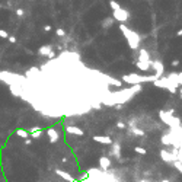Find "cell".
I'll list each match as a JSON object with an SVG mask.
<instances>
[{"label":"cell","mask_w":182,"mask_h":182,"mask_svg":"<svg viewBox=\"0 0 182 182\" xmlns=\"http://www.w3.org/2000/svg\"><path fill=\"white\" fill-rule=\"evenodd\" d=\"M181 82H182V74L181 73H170L169 76H162V77L156 79L152 83L156 87L167 89L170 93H175L176 92V87H181Z\"/></svg>","instance_id":"6da1fadb"},{"label":"cell","mask_w":182,"mask_h":182,"mask_svg":"<svg viewBox=\"0 0 182 182\" xmlns=\"http://www.w3.org/2000/svg\"><path fill=\"white\" fill-rule=\"evenodd\" d=\"M120 29H121L122 35L125 37V39H127V42H128V47H130L133 51H137L138 47H140V39H141L140 35H138L136 31L130 29L125 24H120Z\"/></svg>","instance_id":"7a4b0ae2"},{"label":"cell","mask_w":182,"mask_h":182,"mask_svg":"<svg viewBox=\"0 0 182 182\" xmlns=\"http://www.w3.org/2000/svg\"><path fill=\"white\" fill-rule=\"evenodd\" d=\"M122 82L128 83L130 86L133 84H141V83H146V82H154L156 80V76L152 74V76H146V74H136V73H130V74H124Z\"/></svg>","instance_id":"3957f363"},{"label":"cell","mask_w":182,"mask_h":182,"mask_svg":"<svg viewBox=\"0 0 182 182\" xmlns=\"http://www.w3.org/2000/svg\"><path fill=\"white\" fill-rule=\"evenodd\" d=\"M159 117H160V120H162L166 125H169L170 128H178V127H181V120L173 115V111L160 109V111H159Z\"/></svg>","instance_id":"277c9868"},{"label":"cell","mask_w":182,"mask_h":182,"mask_svg":"<svg viewBox=\"0 0 182 182\" xmlns=\"http://www.w3.org/2000/svg\"><path fill=\"white\" fill-rule=\"evenodd\" d=\"M181 149H173V150H160V159L165 162V163H172L175 160H181Z\"/></svg>","instance_id":"5b68a950"},{"label":"cell","mask_w":182,"mask_h":182,"mask_svg":"<svg viewBox=\"0 0 182 182\" xmlns=\"http://www.w3.org/2000/svg\"><path fill=\"white\" fill-rule=\"evenodd\" d=\"M130 16H131L130 12L125 10V9H122V8H120V9H117V10H112V19L117 21V22L125 24V22L130 19Z\"/></svg>","instance_id":"8992f818"},{"label":"cell","mask_w":182,"mask_h":182,"mask_svg":"<svg viewBox=\"0 0 182 182\" xmlns=\"http://www.w3.org/2000/svg\"><path fill=\"white\" fill-rule=\"evenodd\" d=\"M150 69H153L156 79H159L165 74V66L160 60H150Z\"/></svg>","instance_id":"52a82bcc"},{"label":"cell","mask_w":182,"mask_h":182,"mask_svg":"<svg viewBox=\"0 0 182 182\" xmlns=\"http://www.w3.org/2000/svg\"><path fill=\"white\" fill-rule=\"evenodd\" d=\"M47 136H48V141H50L51 144H54V143H57V141L60 140V133H58L54 127L47 128Z\"/></svg>","instance_id":"ba28073f"},{"label":"cell","mask_w":182,"mask_h":182,"mask_svg":"<svg viewBox=\"0 0 182 182\" xmlns=\"http://www.w3.org/2000/svg\"><path fill=\"white\" fill-rule=\"evenodd\" d=\"M55 175H58L60 178H63L64 181H67V182H77L69 172H66V170H61V169H55Z\"/></svg>","instance_id":"9c48e42d"},{"label":"cell","mask_w":182,"mask_h":182,"mask_svg":"<svg viewBox=\"0 0 182 182\" xmlns=\"http://www.w3.org/2000/svg\"><path fill=\"white\" fill-rule=\"evenodd\" d=\"M9 87H10V92L13 96H18V98L22 96V83H13Z\"/></svg>","instance_id":"30bf717a"},{"label":"cell","mask_w":182,"mask_h":182,"mask_svg":"<svg viewBox=\"0 0 182 182\" xmlns=\"http://www.w3.org/2000/svg\"><path fill=\"white\" fill-rule=\"evenodd\" d=\"M66 133L74 134V136H83L84 134V131L80 127H77V125H69V127H66Z\"/></svg>","instance_id":"8fae6325"},{"label":"cell","mask_w":182,"mask_h":182,"mask_svg":"<svg viewBox=\"0 0 182 182\" xmlns=\"http://www.w3.org/2000/svg\"><path fill=\"white\" fill-rule=\"evenodd\" d=\"M99 166H101L102 170L107 172V170L111 167V159L107 157V156H101V157H99Z\"/></svg>","instance_id":"7c38bea8"},{"label":"cell","mask_w":182,"mask_h":182,"mask_svg":"<svg viewBox=\"0 0 182 182\" xmlns=\"http://www.w3.org/2000/svg\"><path fill=\"white\" fill-rule=\"evenodd\" d=\"M95 143H101V144H111L112 143V140H111V137H108V136H93V138H92Z\"/></svg>","instance_id":"4fadbf2b"},{"label":"cell","mask_w":182,"mask_h":182,"mask_svg":"<svg viewBox=\"0 0 182 182\" xmlns=\"http://www.w3.org/2000/svg\"><path fill=\"white\" fill-rule=\"evenodd\" d=\"M152 57L146 48H138V61H150Z\"/></svg>","instance_id":"5bb4252c"},{"label":"cell","mask_w":182,"mask_h":182,"mask_svg":"<svg viewBox=\"0 0 182 182\" xmlns=\"http://www.w3.org/2000/svg\"><path fill=\"white\" fill-rule=\"evenodd\" d=\"M109 146H112V149H111V156H115L117 159L121 156V144L120 143H111Z\"/></svg>","instance_id":"9a60e30c"},{"label":"cell","mask_w":182,"mask_h":182,"mask_svg":"<svg viewBox=\"0 0 182 182\" xmlns=\"http://www.w3.org/2000/svg\"><path fill=\"white\" fill-rule=\"evenodd\" d=\"M136 66H137L138 70H141V71H144V73L150 71V61H137Z\"/></svg>","instance_id":"2e32d148"},{"label":"cell","mask_w":182,"mask_h":182,"mask_svg":"<svg viewBox=\"0 0 182 182\" xmlns=\"http://www.w3.org/2000/svg\"><path fill=\"white\" fill-rule=\"evenodd\" d=\"M53 51V47L51 45H42L38 48V54L42 55V57H48V54Z\"/></svg>","instance_id":"e0dca14e"},{"label":"cell","mask_w":182,"mask_h":182,"mask_svg":"<svg viewBox=\"0 0 182 182\" xmlns=\"http://www.w3.org/2000/svg\"><path fill=\"white\" fill-rule=\"evenodd\" d=\"M128 130H130L131 134H134V136H137V137H143V136H144V130H141V128H138V127H136V125L128 127Z\"/></svg>","instance_id":"ac0fdd59"},{"label":"cell","mask_w":182,"mask_h":182,"mask_svg":"<svg viewBox=\"0 0 182 182\" xmlns=\"http://www.w3.org/2000/svg\"><path fill=\"white\" fill-rule=\"evenodd\" d=\"M115 21L112 19V18H108V19H104L102 21V26L104 28H109V26H112V24H114Z\"/></svg>","instance_id":"d6986e66"},{"label":"cell","mask_w":182,"mask_h":182,"mask_svg":"<svg viewBox=\"0 0 182 182\" xmlns=\"http://www.w3.org/2000/svg\"><path fill=\"white\" fill-rule=\"evenodd\" d=\"M16 136H19V137H22V138H26V137H29V133H28L26 130L19 128V130H16Z\"/></svg>","instance_id":"ffe728a7"},{"label":"cell","mask_w":182,"mask_h":182,"mask_svg":"<svg viewBox=\"0 0 182 182\" xmlns=\"http://www.w3.org/2000/svg\"><path fill=\"white\" fill-rule=\"evenodd\" d=\"M134 152H136V153H138V154H141V156H144V154L147 153V150H146L144 147H138V146H137V147H134Z\"/></svg>","instance_id":"44dd1931"},{"label":"cell","mask_w":182,"mask_h":182,"mask_svg":"<svg viewBox=\"0 0 182 182\" xmlns=\"http://www.w3.org/2000/svg\"><path fill=\"white\" fill-rule=\"evenodd\" d=\"M109 6H111V9L112 10H117V9H120L121 6H120V3L118 2H115V0H111V2H109Z\"/></svg>","instance_id":"7402d4cb"},{"label":"cell","mask_w":182,"mask_h":182,"mask_svg":"<svg viewBox=\"0 0 182 182\" xmlns=\"http://www.w3.org/2000/svg\"><path fill=\"white\" fill-rule=\"evenodd\" d=\"M41 136H42V130H37V131L31 133V137H32V138H39Z\"/></svg>","instance_id":"603a6c76"},{"label":"cell","mask_w":182,"mask_h":182,"mask_svg":"<svg viewBox=\"0 0 182 182\" xmlns=\"http://www.w3.org/2000/svg\"><path fill=\"white\" fill-rule=\"evenodd\" d=\"M172 163H173V166L178 169V172L181 173V172H182V165H181V160H175V162H172Z\"/></svg>","instance_id":"cb8c5ba5"},{"label":"cell","mask_w":182,"mask_h":182,"mask_svg":"<svg viewBox=\"0 0 182 182\" xmlns=\"http://www.w3.org/2000/svg\"><path fill=\"white\" fill-rule=\"evenodd\" d=\"M55 34H57L60 38H64V37H66V31H64V29H61V28H57Z\"/></svg>","instance_id":"d4e9b609"},{"label":"cell","mask_w":182,"mask_h":182,"mask_svg":"<svg viewBox=\"0 0 182 182\" xmlns=\"http://www.w3.org/2000/svg\"><path fill=\"white\" fill-rule=\"evenodd\" d=\"M117 128H118V130H125L127 125H125L122 121H118V122H117Z\"/></svg>","instance_id":"484cf974"},{"label":"cell","mask_w":182,"mask_h":182,"mask_svg":"<svg viewBox=\"0 0 182 182\" xmlns=\"http://www.w3.org/2000/svg\"><path fill=\"white\" fill-rule=\"evenodd\" d=\"M8 37H9V34H8L5 29H0V38H5V39H6Z\"/></svg>","instance_id":"4316f807"},{"label":"cell","mask_w":182,"mask_h":182,"mask_svg":"<svg viewBox=\"0 0 182 182\" xmlns=\"http://www.w3.org/2000/svg\"><path fill=\"white\" fill-rule=\"evenodd\" d=\"M15 13H16L18 16H21V18H22V16L25 15V10H24V9H16V12H15Z\"/></svg>","instance_id":"83f0119b"},{"label":"cell","mask_w":182,"mask_h":182,"mask_svg":"<svg viewBox=\"0 0 182 182\" xmlns=\"http://www.w3.org/2000/svg\"><path fill=\"white\" fill-rule=\"evenodd\" d=\"M8 39H9V42H12V44H15V42H16V37H15V35H9V37H8Z\"/></svg>","instance_id":"f1b7e54d"},{"label":"cell","mask_w":182,"mask_h":182,"mask_svg":"<svg viewBox=\"0 0 182 182\" xmlns=\"http://www.w3.org/2000/svg\"><path fill=\"white\" fill-rule=\"evenodd\" d=\"M25 144H26V146L32 144V138H31V137H26V138H25Z\"/></svg>","instance_id":"f546056e"},{"label":"cell","mask_w":182,"mask_h":182,"mask_svg":"<svg viewBox=\"0 0 182 182\" xmlns=\"http://www.w3.org/2000/svg\"><path fill=\"white\" fill-rule=\"evenodd\" d=\"M37 130H41V128H39V127H31V128H29V131H28V133H29V134H31V133H34V131H37Z\"/></svg>","instance_id":"4dcf8cb0"},{"label":"cell","mask_w":182,"mask_h":182,"mask_svg":"<svg viewBox=\"0 0 182 182\" xmlns=\"http://www.w3.org/2000/svg\"><path fill=\"white\" fill-rule=\"evenodd\" d=\"M179 66V60H173L172 61V67H178Z\"/></svg>","instance_id":"1f68e13d"},{"label":"cell","mask_w":182,"mask_h":182,"mask_svg":"<svg viewBox=\"0 0 182 182\" xmlns=\"http://www.w3.org/2000/svg\"><path fill=\"white\" fill-rule=\"evenodd\" d=\"M48 58H51V60H53V58H55V53H54V51H51V53L48 54Z\"/></svg>","instance_id":"d6a6232c"},{"label":"cell","mask_w":182,"mask_h":182,"mask_svg":"<svg viewBox=\"0 0 182 182\" xmlns=\"http://www.w3.org/2000/svg\"><path fill=\"white\" fill-rule=\"evenodd\" d=\"M44 31H45V32H50V31H51V26H50V25H45V26H44Z\"/></svg>","instance_id":"836d02e7"},{"label":"cell","mask_w":182,"mask_h":182,"mask_svg":"<svg viewBox=\"0 0 182 182\" xmlns=\"http://www.w3.org/2000/svg\"><path fill=\"white\" fill-rule=\"evenodd\" d=\"M162 182H170V181H169V179H163Z\"/></svg>","instance_id":"e575fe53"}]
</instances>
